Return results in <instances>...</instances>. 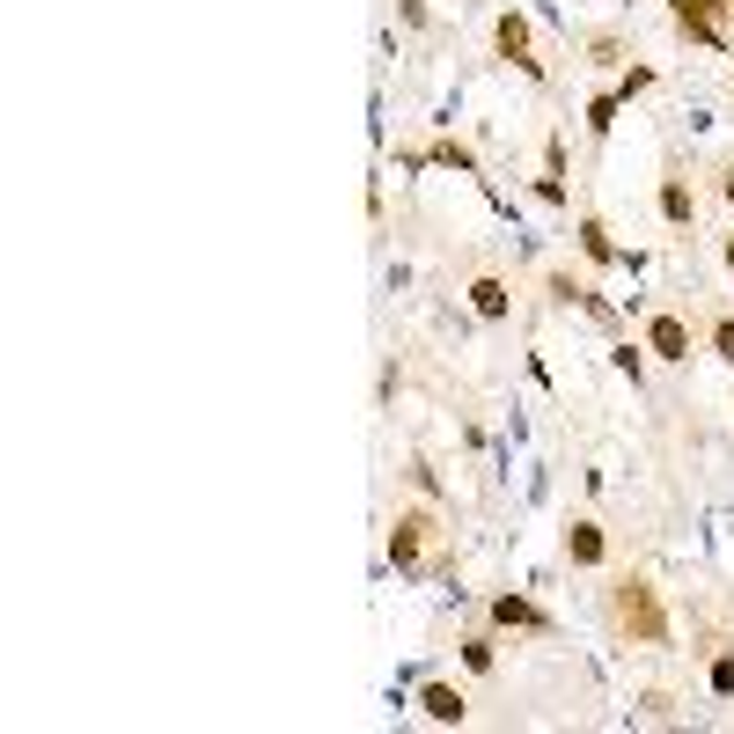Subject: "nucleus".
<instances>
[{
  "label": "nucleus",
  "instance_id": "obj_1",
  "mask_svg": "<svg viewBox=\"0 0 734 734\" xmlns=\"http://www.w3.org/2000/svg\"><path fill=\"white\" fill-rule=\"evenodd\" d=\"M610 624L632 646H661L668 639V610H661V595H654V581H639V573H624V581L610 587Z\"/></svg>",
  "mask_w": 734,
  "mask_h": 734
},
{
  "label": "nucleus",
  "instance_id": "obj_2",
  "mask_svg": "<svg viewBox=\"0 0 734 734\" xmlns=\"http://www.w3.org/2000/svg\"><path fill=\"white\" fill-rule=\"evenodd\" d=\"M426 543H434V514H397V529H390V559H397V573H412V565L426 559Z\"/></svg>",
  "mask_w": 734,
  "mask_h": 734
},
{
  "label": "nucleus",
  "instance_id": "obj_3",
  "mask_svg": "<svg viewBox=\"0 0 734 734\" xmlns=\"http://www.w3.org/2000/svg\"><path fill=\"white\" fill-rule=\"evenodd\" d=\"M646 353H654V360H690V323L676 317V309L646 317Z\"/></svg>",
  "mask_w": 734,
  "mask_h": 734
},
{
  "label": "nucleus",
  "instance_id": "obj_4",
  "mask_svg": "<svg viewBox=\"0 0 734 734\" xmlns=\"http://www.w3.org/2000/svg\"><path fill=\"white\" fill-rule=\"evenodd\" d=\"M492 624H507V632H551V617H543L529 595H500V603H492Z\"/></svg>",
  "mask_w": 734,
  "mask_h": 734
},
{
  "label": "nucleus",
  "instance_id": "obj_5",
  "mask_svg": "<svg viewBox=\"0 0 734 734\" xmlns=\"http://www.w3.org/2000/svg\"><path fill=\"white\" fill-rule=\"evenodd\" d=\"M418 712H426V720H440V727H463V690H456V684H426V690H418Z\"/></svg>",
  "mask_w": 734,
  "mask_h": 734
},
{
  "label": "nucleus",
  "instance_id": "obj_6",
  "mask_svg": "<svg viewBox=\"0 0 734 734\" xmlns=\"http://www.w3.org/2000/svg\"><path fill=\"white\" fill-rule=\"evenodd\" d=\"M603 551H610V543H603L595 521H565V559L573 565H603Z\"/></svg>",
  "mask_w": 734,
  "mask_h": 734
},
{
  "label": "nucleus",
  "instance_id": "obj_7",
  "mask_svg": "<svg viewBox=\"0 0 734 734\" xmlns=\"http://www.w3.org/2000/svg\"><path fill=\"white\" fill-rule=\"evenodd\" d=\"M492 37H500V51H507L521 73H537V59H529V23H521V15H500V23H492Z\"/></svg>",
  "mask_w": 734,
  "mask_h": 734
},
{
  "label": "nucleus",
  "instance_id": "obj_8",
  "mask_svg": "<svg viewBox=\"0 0 734 734\" xmlns=\"http://www.w3.org/2000/svg\"><path fill=\"white\" fill-rule=\"evenodd\" d=\"M470 309H478L485 323H500L507 317V287H500V279H470Z\"/></svg>",
  "mask_w": 734,
  "mask_h": 734
},
{
  "label": "nucleus",
  "instance_id": "obj_9",
  "mask_svg": "<svg viewBox=\"0 0 734 734\" xmlns=\"http://www.w3.org/2000/svg\"><path fill=\"white\" fill-rule=\"evenodd\" d=\"M581 250L595 257V265H617V243H610V228H603V220H581Z\"/></svg>",
  "mask_w": 734,
  "mask_h": 734
},
{
  "label": "nucleus",
  "instance_id": "obj_10",
  "mask_svg": "<svg viewBox=\"0 0 734 734\" xmlns=\"http://www.w3.org/2000/svg\"><path fill=\"white\" fill-rule=\"evenodd\" d=\"M661 214L684 228V220H690V184H676V176H668V184H661Z\"/></svg>",
  "mask_w": 734,
  "mask_h": 734
},
{
  "label": "nucleus",
  "instance_id": "obj_11",
  "mask_svg": "<svg viewBox=\"0 0 734 734\" xmlns=\"http://www.w3.org/2000/svg\"><path fill=\"white\" fill-rule=\"evenodd\" d=\"M617 103H624V96H595V103H587V133H610V125H617Z\"/></svg>",
  "mask_w": 734,
  "mask_h": 734
},
{
  "label": "nucleus",
  "instance_id": "obj_12",
  "mask_svg": "<svg viewBox=\"0 0 734 734\" xmlns=\"http://www.w3.org/2000/svg\"><path fill=\"white\" fill-rule=\"evenodd\" d=\"M712 353L734 367V317H712Z\"/></svg>",
  "mask_w": 734,
  "mask_h": 734
},
{
  "label": "nucleus",
  "instance_id": "obj_13",
  "mask_svg": "<svg viewBox=\"0 0 734 734\" xmlns=\"http://www.w3.org/2000/svg\"><path fill=\"white\" fill-rule=\"evenodd\" d=\"M646 89H654V73H646V67H624V81H617V96L632 103V96H646Z\"/></svg>",
  "mask_w": 734,
  "mask_h": 734
},
{
  "label": "nucleus",
  "instance_id": "obj_14",
  "mask_svg": "<svg viewBox=\"0 0 734 734\" xmlns=\"http://www.w3.org/2000/svg\"><path fill=\"white\" fill-rule=\"evenodd\" d=\"M434 162H448V170H478V162H470V147H456V140H440Z\"/></svg>",
  "mask_w": 734,
  "mask_h": 734
},
{
  "label": "nucleus",
  "instance_id": "obj_15",
  "mask_svg": "<svg viewBox=\"0 0 734 734\" xmlns=\"http://www.w3.org/2000/svg\"><path fill=\"white\" fill-rule=\"evenodd\" d=\"M463 661L478 668V676H485V668H492V639H463Z\"/></svg>",
  "mask_w": 734,
  "mask_h": 734
},
{
  "label": "nucleus",
  "instance_id": "obj_16",
  "mask_svg": "<svg viewBox=\"0 0 734 734\" xmlns=\"http://www.w3.org/2000/svg\"><path fill=\"white\" fill-rule=\"evenodd\" d=\"M712 690H720V698H734V654L712 661Z\"/></svg>",
  "mask_w": 734,
  "mask_h": 734
},
{
  "label": "nucleus",
  "instance_id": "obj_17",
  "mask_svg": "<svg viewBox=\"0 0 734 734\" xmlns=\"http://www.w3.org/2000/svg\"><path fill=\"white\" fill-rule=\"evenodd\" d=\"M727 272H734V243H727Z\"/></svg>",
  "mask_w": 734,
  "mask_h": 734
},
{
  "label": "nucleus",
  "instance_id": "obj_18",
  "mask_svg": "<svg viewBox=\"0 0 734 734\" xmlns=\"http://www.w3.org/2000/svg\"><path fill=\"white\" fill-rule=\"evenodd\" d=\"M727 198H734V176H727Z\"/></svg>",
  "mask_w": 734,
  "mask_h": 734
},
{
  "label": "nucleus",
  "instance_id": "obj_19",
  "mask_svg": "<svg viewBox=\"0 0 734 734\" xmlns=\"http://www.w3.org/2000/svg\"><path fill=\"white\" fill-rule=\"evenodd\" d=\"M727 8H734V0H727Z\"/></svg>",
  "mask_w": 734,
  "mask_h": 734
}]
</instances>
